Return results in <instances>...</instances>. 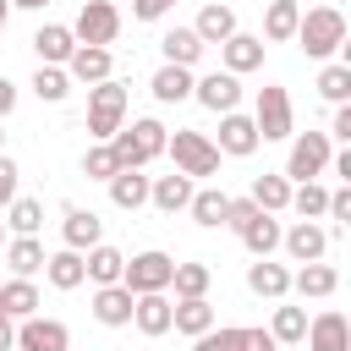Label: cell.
<instances>
[{
	"label": "cell",
	"instance_id": "obj_15",
	"mask_svg": "<svg viewBox=\"0 0 351 351\" xmlns=\"http://www.w3.org/2000/svg\"><path fill=\"white\" fill-rule=\"evenodd\" d=\"M110 71H115V55H110L104 44H77L71 60H66V77H71V82H88V88L104 82Z\"/></svg>",
	"mask_w": 351,
	"mask_h": 351
},
{
	"label": "cell",
	"instance_id": "obj_21",
	"mask_svg": "<svg viewBox=\"0 0 351 351\" xmlns=\"http://www.w3.org/2000/svg\"><path fill=\"white\" fill-rule=\"evenodd\" d=\"M93 318L104 329H126L132 324V291L126 285H93Z\"/></svg>",
	"mask_w": 351,
	"mask_h": 351
},
{
	"label": "cell",
	"instance_id": "obj_57",
	"mask_svg": "<svg viewBox=\"0 0 351 351\" xmlns=\"http://www.w3.org/2000/svg\"><path fill=\"white\" fill-rule=\"evenodd\" d=\"M0 137H5V132H0Z\"/></svg>",
	"mask_w": 351,
	"mask_h": 351
},
{
	"label": "cell",
	"instance_id": "obj_34",
	"mask_svg": "<svg viewBox=\"0 0 351 351\" xmlns=\"http://www.w3.org/2000/svg\"><path fill=\"white\" fill-rule=\"evenodd\" d=\"M225 203H230V197H225L219 186H192V203H186V214H192L203 230H219V225H225Z\"/></svg>",
	"mask_w": 351,
	"mask_h": 351
},
{
	"label": "cell",
	"instance_id": "obj_13",
	"mask_svg": "<svg viewBox=\"0 0 351 351\" xmlns=\"http://www.w3.org/2000/svg\"><path fill=\"white\" fill-rule=\"evenodd\" d=\"M263 137H258V126H252V115H241V110H225L219 115V154H230V159H247L252 148H258Z\"/></svg>",
	"mask_w": 351,
	"mask_h": 351
},
{
	"label": "cell",
	"instance_id": "obj_14",
	"mask_svg": "<svg viewBox=\"0 0 351 351\" xmlns=\"http://www.w3.org/2000/svg\"><path fill=\"white\" fill-rule=\"evenodd\" d=\"M263 49H269V44H263L258 33H241V27H236V33L219 44V60H225V71L247 77V71H258V66H263Z\"/></svg>",
	"mask_w": 351,
	"mask_h": 351
},
{
	"label": "cell",
	"instance_id": "obj_48",
	"mask_svg": "<svg viewBox=\"0 0 351 351\" xmlns=\"http://www.w3.org/2000/svg\"><path fill=\"white\" fill-rule=\"evenodd\" d=\"M329 137L351 143V104H335V121H329Z\"/></svg>",
	"mask_w": 351,
	"mask_h": 351
},
{
	"label": "cell",
	"instance_id": "obj_17",
	"mask_svg": "<svg viewBox=\"0 0 351 351\" xmlns=\"http://www.w3.org/2000/svg\"><path fill=\"white\" fill-rule=\"evenodd\" d=\"M247 291L263 296V302H280V296H291V269L274 263V258H252L247 263Z\"/></svg>",
	"mask_w": 351,
	"mask_h": 351
},
{
	"label": "cell",
	"instance_id": "obj_55",
	"mask_svg": "<svg viewBox=\"0 0 351 351\" xmlns=\"http://www.w3.org/2000/svg\"><path fill=\"white\" fill-rule=\"evenodd\" d=\"M280 351H302V346H280Z\"/></svg>",
	"mask_w": 351,
	"mask_h": 351
},
{
	"label": "cell",
	"instance_id": "obj_36",
	"mask_svg": "<svg viewBox=\"0 0 351 351\" xmlns=\"http://www.w3.org/2000/svg\"><path fill=\"white\" fill-rule=\"evenodd\" d=\"M269 335H274L280 346H302V335H307V307H291V302L280 296V307H274V318H269Z\"/></svg>",
	"mask_w": 351,
	"mask_h": 351
},
{
	"label": "cell",
	"instance_id": "obj_6",
	"mask_svg": "<svg viewBox=\"0 0 351 351\" xmlns=\"http://www.w3.org/2000/svg\"><path fill=\"white\" fill-rule=\"evenodd\" d=\"M329 132H291V159H285V181H318L329 170Z\"/></svg>",
	"mask_w": 351,
	"mask_h": 351
},
{
	"label": "cell",
	"instance_id": "obj_12",
	"mask_svg": "<svg viewBox=\"0 0 351 351\" xmlns=\"http://www.w3.org/2000/svg\"><path fill=\"white\" fill-rule=\"evenodd\" d=\"M302 346H307V351H351V324H346L335 307H324L318 318H307Z\"/></svg>",
	"mask_w": 351,
	"mask_h": 351
},
{
	"label": "cell",
	"instance_id": "obj_49",
	"mask_svg": "<svg viewBox=\"0 0 351 351\" xmlns=\"http://www.w3.org/2000/svg\"><path fill=\"white\" fill-rule=\"evenodd\" d=\"M247 351H280V340L269 329H247Z\"/></svg>",
	"mask_w": 351,
	"mask_h": 351
},
{
	"label": "cell",
	"instance_id": "obj_50",
	"mask_svg": "<svg viewBox=\"0 0 351 351\" xmlns=\"http://www.w3.org/2000/svg\"><path fill=\"white\" fill-rule=\"evenodd\" d=\"M11 110H16V82H11V77H0V121H5Z\"/></svg>",
	"mask_w": 351,
	"mask_h": 351
},
{
	"label": "cell",
	"instance_id": "obj_47",
	"mask_svg": "<svg viewBox=\"0 0 351 351\" xmlns=\"http://www.w3.org/2000/svg\"><path fill=\"white\" fill-rule=\"evenodd\" d=\"M170 5H176V0H132V16H137V22H159Z\"/></svg>",
	"mask_w": 351,
	"mask_h": 351
},
{
	"label": "cell",
	"instance_id": "obj_42",
	"mask_svg": "<svg viewBox=\"0 0 351 351\" xmlns=\"http://www.w3.org/2000/svg\"><path fill=\"white\" fill-rule=\"evenodd\" d=\"M192 351H247V329H236V324H214V329H203L197 340H192Z\"/></svg>",
	"mask_w": 351,
	"mask_h": 351
},
{
	"label": "cell",
	"instance_id": "obj_43",
	"mask_svg": "<svg viewBox=\"0 0 351 351\" xmlns=\"http://www.w3.org/2000/svg\"><path fill=\"white\" fill-rule=\"evenodd\" d=\"M115 170H121V159H115L110 143H93V148L82 154V176H88V181H110Z\"/></svg>",
	"mask_w": 351,
	"mask_h": 351
},
{
	"label": "cell",
	"instance_id": "obj_41",
	"mask_svg": "<svg viewBox=\"0 0 351 351\" xmlns=\"http://www.w3.org/2000/svg\"><path fill=\"white\" fill-rule=\"evenodd\" d=\"M324 203H329V186H318V181H296L285 208H296L302 219H324Z\"/></svg>",
	"mask_w": 351,
	"mask_h": 351
},
{
	"label": "cell",
	"instance_id": "obj_3",
	"mask_svg": "<svg viewBox=\"0 0 351 351\" xmlns=\"http://www.w3.org/2000/svg\"><path fill=\"white\" fill-rule=\"evenodd\" d=\"M126 104H132L126 82H115V77L93 82V88H88V137H93V143H110V137L126 126Z\"/></svg>",
	"mask_w": 351,
	"mask_h": 351
},
{
	"label": "cell",
	"instance_id": "obj_20",
	"mask_svg": "<svg viewBox=\"0 0 351 351\" xmlns=\"http://www.w3.org/2000/svg\"><path fill=\"white\" fill-rule=\"evenodd\" d=\"M104 186H110V203H115L121 214H137V208L148 203V176H143V170H132V165H121Z\"/></svg>",
	"mask_w": 351,
	"mask_h": 351
},
{
	"label": "cell",
	"instance_id": "obj_25",
	"mask_svg": "<svg viewBox=\"0 0 351 351\" xmlns=\"http://www.w3.org/2000/svg\"><path fill=\"white\" fill-rule=\"evenodd\" d=\"M0 252H5L11 274H22V280H33V274L44 269V258H49L38 236H5V247H0Z\"/></svg>",
	"mask_w": 351,
	"mask_h": 351
},
{
	"label": "cell",
	"instance_id": "obj_33",
	"mask_svg": "<svg viewBox=\"0 0 351 351\" xmlns=\"http://www.w3.org/2000/svg\"><path fill=\"white\" fill-rule=\"evenodd\" d=\"M296 16H302L296 0H269V11H263V38H269V44H291V38H296Z\"/></svg>",
	"mask_w": 351,
	"mask_h": 351
},
{
	"label": "cell",
	"instance_id": "obj_56",
	"mask_svg": "<svg viewBox=\"0 0 351 351\" xmlns=\"http://www.w3.org/2000/svg\"><path fill=\"white\" fill-rule=\"evenodd\" d=\"M66 351H71V346H66Z\"/></svg>",
	"mask_w": 351,
	"mask_h": 351
},
{
	"label": "cell",
	"instance_id": "obj_22",
	"mask_svg": "<svg viewBox=\"0 0 351 351\" xmlns=\"http://www.w3.org/2000/svg\"><path fill=\"white\" fill-rule=\"evenodd\" d=\"M132 324L143 329V335H170V296L165 291H143V296H132Z\"/></svg>",
	"mask_w": 351,
	"mask_h": 351
},
{
	"label": "cell",
	"instance_id": "obj_10",
	"mask_svg": "<svg viewBox=\"0 0 351 351\" xmlns=\"http://www.w3.org/2000/svg\"><path fill=\"white\" fill-rule=\"evenodd\" d=\"M71 346V329L60 318H16V351H66Z\"/></svg>",
	"mask_w": 351,
	"mask_h": 351
},
{
	"label": "cell",
	"instance_id": "obj_30",
	"mask_svg": "<svg viewBox=\"0 0 351 351\" xmlns=\"http://www.w3.org/2000/svg\"><path fill=\"white\" fill-rule=\"evenodd\" d=\"M263 214H285V203H291V181L280 176V170H263V176H252V192H247Z\"/></svg>",
	"mask_w": 351,
	"mask_h": 351
},
{
	"label": "cell",
	"instance_id": "obj_8",
	"mask_svg": "<svg viewBox=\"0 0 351 351\" xmlns=\"http://www.w3.org/2000/svg\"><path fill=\"white\" fill-rule=\"evenodd\" d=\"M71 33H77V44H104V49H110L115 33H121V11H115V0H82Z\"/></svg>",
	"mask_w": 351,
	"mask_h": 351
},
{
	"label": "cell",
	"instance_id": "obj_18",
	"mask_svg": "<svg viewBox=\"0 0 351 351\" xmlns=\"http://www.w3.org/2000/svg\"><path fill=\"white\" fill-rule=\"evenodd\" d=\"M71 49H77V33H71L66 22H44V27L33 33V55H38V66H66Z\"/></svg>",
	"mask_w": 351,
	"mask_h": 351
},
{
	"label": "cell",
	"instance_id": "obj_53",
	"mask_svg": "<svg viewBox=\"0 0 351 351\" xmlns=\"http://www.w3.org/2000/svg\"><path fill=\"white\" fill-rule=\"evenodd\" d=\"M5 22H11V0H0V33H5Z\"/></svg>",
	"mask_w": 351,
	"mask_h": 351
},
{
	"label": "cell",
	"instance_id": "obj_2",
	"mask_svg": "<svg viewBox=\"0 0 351 351\" xmlns=\"http://www.w3.org/2000/svg\"><path fill=\"white\" fill-rule=\"evenodd\" d=\"M165 137H170V126H165V121H154V115H137L132 126H121V132L110 137V148H115V159H121V165H132V170H148V165L165 154Z\"/></svg>",
	"mask_w": 351,
	"mask_h": 351
},
{
	"label": "cell",
	"instance_id": "obj_4",
	"mask_svg": "<svg viewBox=\"0 0 351 351\" xmlns=\"http://www.w3.org/2000/svg\"><path fill=\"white\" fill-rule=\"evenodd\" d=\"M252 126L263 143H285L296 132V110H291V93L280 82H263L258 88V104H252Z\"/></svg>",
	"mask_w": 351,
	"mask_h": 351
},
{
	"label": "cell",
	"instance_id": "obj_52",
	"mask_svg": "<svg viewBox=\"0 0 351 351\" xmlns=\"http://www.w3.org/2000/svg\"><path fill=\"white\" fill-rule=\"evenodd\" d=\"M44 5H55V0H11V11H44Z\"/></svg>",
	"mask_w": 351,
	"mask_h": 351
},
{
	"label": "cell",
	"instance_id": "obj_1",
	"mask_svg": "<svg viewBox=\"0 0 351 351\" xmlns=\"http://www.w3.org/2000/svg\"><path fill=\"white\" fill-rule=\"evenodd\" d=\"M296 44H302L307 60H329V55L346 44V16H340V5H313V11H302V16H296Z\"/></svg>",
	"mask_w": 351,
	"mask_h": 351
},
{
	"label": "cell",
	"instance_id": "obj_45",
	"mask_svg": "<svg viewBox=\"0 0 351 351\" xmlns=\"http://www.w3.org/2000/svg\"><path fill=\"white\" fill-rule=\"evenodd\" d=\"M324 214H329L335 225H346V219H351V186H346V181H340V186L329 192V203H324Z\"/></svg>",
	"mask_w": 351,
	"mask_h": 351
},
{
	"label": "cell",
	"instance_id": "obj_29",
	"mask_svg": "<svg viewBox=\"0 0 351 351\" xmlns=\"http://www.w3.org/2000/svg\"><path fill=\"white\" fill-rule=\"evenodd\" d=\"M148 93L159 99V104H181V99H192V66H159L154 71V82H148Z\"/></svg>",
	"mask_w": 351,
	"mask_h": 351
},
{
	"label": "cell",
	"instance_id": "obj_27",
	"mask_svg": "<svg viewBox=\"0 0 351 351\" xmlns=\"http://www.w3.org/2000/svg\"><path fill=\"white\" fill-rule=\"evenodd\" d=\"M192 33H197L203 44H225V38L236 33V11H230L225 0H208V5L197 11V22H192Z\"/></svg>",
	"mask_w": 351,
	"mask_h": 351
},
{
	"label": "cell",
	"instance_id": "obj_46",
	"mask_svg": "<svg viewBox=\"0 0 351 351\" xmlns=\"http://www.w3.org/2000/svg\"><path fill=\"white\" fill-rule=\"evenodd\" d=\"M16 181H22V170H16V159L11 154H0V208L16 197Z\"/></svg>",
	"mask_w": 351,
	"mask_h": 351
},
{
	"label": "cell",
	"instance_id": "obj_35",
	"mask_svg": "<svg viewBox=\"0 0 351 351\" xmlns=\"http://www.w3.org/2000/svg\"><path fill=\"white\" fill-rule=\"evenodd\" d=\"M38 225H44V203L16 192V197L5 203V230H11V236H38Z\"/></svg>",
	"mask_w": 351,
	"mask_h": 351
},
{
	"label": "cell",
	"instance_id": "obj_28",
	"mask_svg": "<svg viewBox=\"0 0 351 351\" xmlns=\"http://www.w3.org/2000/svg\"><path fill=\"white\" fill-rule=\"evenodd\" d=\"M203 49H208V44H203L192 27H170V33H159V55H165L170 66H197Z\"/></svg>",
	"mask_w": 351,
	"mask_h": 351
},
{
	"label": "cell",
	"instance_id": "obj_51",
	"mask_svg": "<svg viewBox=\"0 0 351 351\" xmlns=\"http://www.w3.org/2000/svg\"><path fill=\"white\" fill-rule=\"evenodd\" d=\"M0 351H16V318L0 313Z\"/></svg>",
	"mask_w": 351,
	"mask_h": 351
},
{
	"label": "cell",
	"instance_id": "obj_19",
	"mask_svg": "<svg viewBox=\"0 0 351 351\" xmlns=\"http://www.w3.org/2000/svg\"><path fill=\"white\" fill-rule=\"evenodd\" d=\"M148 203H154L159 214H181V208L192 203V176H181V170L148 176Z\"/></svg>",
	"mask_w": 351,
	"mask_h": 351
},
{
	"label": "cell",
	"instance_id": "obj_54",
	"mask_svg": "<svg viewBox=\"0 0 351 351\" xmlns=\"http://www.w3.org/2000/svg\"><path fill=\"white\" fill-rule=\"evenodd\" d=\"M0 247H5V219H0Z\"/></svg>",
	"mask_w": 351,
	"mask_h": 351
},
{
	"label": "cell",
	"instance_id": "obj_9",
	"mask_svg": "<svg viewBox=\"0 0 351 351\" xmlns=\"http://www.w3.org/2000/svg\"><path fill=\"white\" fill-rule=\"evenodd\" d=\"M192 99L203 104V110H214V115H225V110H241V77L236 71H208V77H192Z\"/></svg>",
	"mask_w": 351,
	"mask_h": 351
},
{
	"label": "cell",
	"instance_id": "obj_37",
	"mask_svg": "<svg viewBox=\"0 0 351 351\" xmlns=\"http://www.w3.org/2000/svg\"><path fill=\"white\" fill-rule=\"evenodd\" d=\"M241 241H247L252 258H274V247H280V219H274V214H258V219L241 230Z\"/></svg>",
	"mask_w": 351,
	"mask_h": 351
},
{
	"label": "cell",
	"instance_id": "obj_44",
	"mask_svg": "<svg viewBox=\"0 0 351 351\" xmlns=\"http://www.w3.org/2000/svg\"><path fill=\"white\" fill-rule=\"evenodd\" d=\"M258 214H263V208H258L252 197H230V203H225V230H236V236H241Z\"/></svg>",
	"mask_w": 351,
	"mask_h": 351
},
{
	"label": "cell",
	"instance_id": "obj_40",
	"mask_svg": "<svg viewBox=\"0 0 351 351\" xmlns=\"http://www.w3.org/2000/svg\"><path fill=\"white\" fill-rule=\"evenodd\" d=\"M318 93H324L329 104H346V99H351V60H329V66L318 71Z\"/></svg>",
	"mask_w": 351,
	"mask_h": 351
},
{
	"label": "cell",
	"instance_id": "obj_24",
	"mask_svg": "<svg viewBox=\"0 0 351 351\" xmlns=\"http://www.w3.org/2000/svg\"><path fill=\"white\" fill-rule=\"evenodd\" d=\"M170 329H181V335H203V329H214V307H208V296H176L170 302Z\"/></svg>",
	"mask_w": 351,
	"mask_h": 351
},
{
	"label": "cell",
	"instance_id": "obj_7",
	"mask_svg": "<svg viewBox=\"0 0 351 351\" xmlns=\"http://www.w3.org/2000/svg\"><path fill=\"white\" fill-rule=\"evenodd\" d=\"M170 269H176V258L159 252V247H148V252H132V258H126L121 285H126L132 296H143V291H170Z\"/></svg>",
	"mask_w": 351,
	"mask_h": 351
},
{
	"label": "cell",
	"instance_id": "obj_39",
	"mask_svg": "<svg viewBox=\"0 0 351 351\" xmlns=\"http://www.w3.org/2000/svg\"><path fill=\"white\" fill-rule=\"evenodd\" d=\"M33 93H38L44 104H66V99H71V77H66V66H38V71H33Z\"/></svg>",
	"mask_w": 351,
	"mask_h": 351
},
{
	"label": "cell",
	"instance_id": "obj_16",
	"mask_svg": "<svg viewBox=\"0 0 351 351\" xmlns=\"http://www.w3.org/2000/svg\"><path fill=\"white\" fill-rule=\"evenodd\" d=\"M60 241L71 247V252H88V247H99L104 241V219L93 214V208H66V219H60Z\"/></svg>",
	"mask_w": 351,
	"mask_h": 351
},
{
	"label": "cell",
	"instance_id": "obj_5",
	"mask_svg": "<svg viewBox=\"0 0 351 351\" xmlns=\"http://www.w3.org/2000/svg\"><path fill=\"white\" fill-rule=\"evenodd\" d=\"M165 154L176 159V170L181 176H192V181H203V176H214L219 170V148L203 137V132H186V126H176L170 137H165Z\"/></svg>",
	"mask_w": 351,
	"mask_h": 351
},
{
	"label": "cell",
	"instance_id": "obj_38",
	"mask_svg": "<svg viewBox=\"0 0 351 351\" xmlns=\"http://www.w3.org/2000/svg\"><path fill=\"white\" fill-rule=\"evenodd\" d=\"M208 285H214V269L208 263H176L170 269V291L176 296H208Z\"/></svg>",
	"mask_w": 351,
	"mask_h": 351
},
{
	"label": "cell",
	"instance_id": "obj_23",
	"mask_svg": "<svg viewBox=\"0 0 351 351\" xmlns=\"http://www.w3.org/2000/svg\"><path fill=\"white\" fill-rule=\"evenodd\" d=\"M121 269H126V252L110 247V241H99V247L82 252V274H88L93 285H121Z\"/></svg>",
	"mask_w": 351,
	"mask_h": 351
},
{
	"label": "cell",
	"instance_id": "obj_32",
	"mask_svg": "<svg viewBox=\"0 0 351 351\" xmlns=\"http://www.w3.org/2000/svg\"><path fill=\"white\" fill-rule=\"evenodd\" d=\"M0 313H5V318H33V313H38V285L22 280V274H11V280L0 285Z\"/></svg>",
	"mask_w": 351,
	"mask_h": 351
},
{
	"label": "cell",
	"instance_id": "obj_31",
	"mask_svg": "<svg viewBox=\"0 0 351 351\" xmlns=\"http://www.w3.org/2000/svg\"><path fill=\"white\" fill-rule=\"evenodd\" d=\"M44 280L55 285V291H77L88 274H82V252H71V247H60V252H49L44 258Z\"/></svg>",
	"mask_w": 351,
	"mask_h": 351
},
{
	"label": "cell",
	"instance_id": "obj_11",
	"mask_svg": "<svg viewBox=\"0 0 351 351\" xmlns=\"http://www.w3.org/2000/svg\"><path fill=\"white\" fill-rule=\"evenodd\" d=\"M280 247L291 252V263H318L329 252V230L318 219H296L291 230H280Z\"/></svg>",
	"mask_w": 351,
	"mask_h": 351
},
{
	"label": "cell",
	"instance_id": "obj_26",
	"mask_svg": "<svg viewBox=\"0 0 351 351\" xmlns=\"http://www.w3.org/2000/svg\"><path fill=\"white\" fill-rule=\"evenodd\" d=\"M335 285H340V274H335L324 258H318V263H302V269L291 274V291H296L302 302H307V296H313V302H324V296H335Z\"/></svg>",
	"mask_w": 351,
	"mask_h": 351
}]
</instances>
